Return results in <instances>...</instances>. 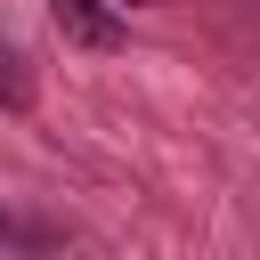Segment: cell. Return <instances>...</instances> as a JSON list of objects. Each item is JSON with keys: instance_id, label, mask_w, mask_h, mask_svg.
Here are the masks:
<instances>
[{"instance_id": "cell-1", "label": "cell", "mask_w": 260, "mask_h": 260, "mask_svg": "<svg viewBox=\"0 0 260 260\" xmlns=\"http://www.w3.org/2000/svg\"><path fill=\"white\" fill-rule=\"evenodd\" d=\"M49 16H57V32L73 49H114L122 41V8L114 0H49Z\"/></svg>"}]
</instances>
